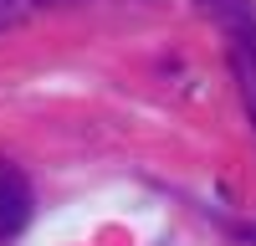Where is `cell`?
<instances>
[{
    "label": "cell",
    "instance_id": "6da1fadb",
    "mask_svg": "<svg viewBox=\"0 0 256 246\" xmlns=\"http://www.w3.org/2000/svg\"><path fill=\"white\" fill-rule=\"evenodd\" d=\"M26 220H31V184L20 180V170L0 164V241L20 236Z\"/></svg>",
    "mask_w": 256,
    "mask_h": 246
},
{
    "label": "cell",
    "instance_id": "7a4b0ae2",
    "mask_svg": "<svg viewBox=\"0 0 256 246\" xmlns=\"http://www.w3.org/2000/svg\"><path fill=\"white\" fill-rule=\"evenodd\" d=\"M195 6H200L210 20L230 26V31H251V26H256V16H251V0H195Z\"/></svg>",
    "mask_w": 256,
    "mask_h": 246
},
{
    "label": "cell",
    "instance_id": "3957f363",
    "mask_svg": "<svg viewBox=\"0 0 256 246\" xmlns=\"http://www.w3.org/2000/svg\"><path fill=\"white\" fill-rule=\"evenodd\" d=\"M26 6H31V0H0V31H6V26H16V20L26 16Z\"/></svg>",
    "mask_w": 256,
    "mask_h": 246
},
{
    "label": "cell",
    "instance_id": "277c9868",
    "mask_svg": "<svg viewBox=\"0 0 256 246\" xmlns=\"http://www.w3.org/2000/svg\"><path fill=\"white\" fill-rule=\"evenodd\" d=\"M31 6H72V0H31Z\"/></svg>",
    "mask_w": 256,
    "mask_h": 246
}]
</instances>
